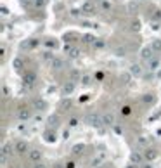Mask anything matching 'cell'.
<instances>
[{"label": "cell", "instance_id": "30", "mask_svg": "<svg viewBox=\"0 0 161 168\" xmlns=\"http://www.w3.org/2000/svg\"><path fill=\"white\" fill-rule=\"evenodd\" d=\"M94 47H95V49H104V47H106V42H102V40H95V42H94Z\"/></svg>", "mask_w": 161, "mask_h": 168}, {"label": "cell", "instance_id": "51", "mask_svg": "<svg viewBox=\"0 0 161 168\" xmlns=\"http://www.w3.org/2000/svg\"><path fill=\"white\" fill-rule=\"evenodd\" d=\"M137 167H139V165H133V163H130V165H127L125 168H137Z\"/></svg>", "mask_w": 161, "mask_h": 168}, {"label": "cell", "instance_id": "34", "mask_svg": "<svg viewBox=\"0 0 161 168\" xmlns=\"http://www.w3.org/2000/svg\"><path fill=\"white\" fill-rule=\"evenodd\" d=\"M81 12H83V10H80V9H73L71 10V16H73V18H80Z\"/></svg>", "mask_w": 161, "mask_h": 168}, {"label": "cell", "instance_id": "42", "mask_svg": "<svg viewBox=\"0 0 161 168\" xmlns=\"http://www.w3.org/2000/svg\"><path fill=\"white\" fill-rule=\"evenodd\" d=\"M130 75H132V73H123V75H121L123 81H128V80H130Z\"/></svg>", "mask_w": 161, "mask_h": 168}, {"label": "cell", "instance_id": "27", "mask_svg": "<svg viewBox=\"0 0 161 168\" xmlns=\"http://www.w3.org/2000/svg\"><path fill=\"white\" fill-rule=\"evenodd\" d=\"M71 106H73V101H71V99H64L62 102H61V108L64 109V111H68Z\"/></svg>", "mask_w": 161, "mask_h": 168}, {"label": "cell", "instance_id": "14", "mask_svg": "<svg viewBox=\"0 0 161 168\" xmlns=\"http://www.w3.org/2000/svg\"><path fill=\"white\" fill-rule=\"evenodd\" d=\"M160 66H161V61L158 59V57H152V59L147 61V69H149V71H156Z\"/></svg>", "mask_w": 161, "mask_h": 168}, {"label": "cell", "instance_id": "35", "mask_svg": "<svg viewBox=\"0 0 161 168\" xmlns=\"http://www.w3.org/2000/svg\"><path fill=\"white\" fill-rule=\"evenodd\" d=\"M132 30L139 31V30H141V23H139V21H133V23H132Z\"/></svg>", "mask_w": 161, "mask_h": 168}, {"label": "cell", "instance_id": "33", "mask_svg": "<svg viewBox=\"0 0 161 168\" xmlns=\"http://www.w3.org/2000/svg\"><path fill=\"white\" fill-rule=\"evenodd\" d=\"M137 9H139V5H137V2H130V4H128V10H130V12H135Z\"/></svg>", "mask_w": 161, "mask_h": 168}, {"label": "cell", "instance_id": "12", "mask_svg": "<svg viewBox=\"0 0 161 168\" xmlns=\"http://www.w3.org/2000/svg\"><path fill=\"white\" fill-rule=\"evenodd\" d=\"M38 40L37 38H31V40H26V42H23L21 43V49H35V47H38Z\"/></svg>", "mask_w": 161, "mask_h": 168}, {"label": "cell", "instance_id": "55", "mask_svg": "<svg viewBox=\"0 0 161 168\" xmlns=\"http://www.w3.org/2000/svg\"><path fill=\"white\" fill-rule=\"evenodd\" d=\"M14 168H19V167H14Z\"/></svg>", "mask_w": 161, "mask_h": 168}, {"label": "cell", "instance_id": "45", "mask_svg": "<svg viewBox=\"0 0 161 168\" xmlns=\"http://www.w3.org/2000/svg\"><path fill=\"white\" fill-rule=\"evenodd\" d=\"M75 167H76L75 161H68V163H66V168H75Z\"/></svg>", "mask_w": 161, "mask_h": 168}, {"label": "cell", "instance_id": "31", "mask_svg": "<svg viewBox=\"0 0 161 168\" xmlns=\"http://www.w3.org/2000/svg\"><path fill=\"white\" fill-rule=\"evenodd\" d=\"M95 40H97V38H94L92 35H85V37H83V42H85V43H92V45H94V42H95Z\"/></svg>", "mask_w": 161, "mask_h": 168}, {"label": "cell", "instance_id": "13", "mask_svg": "<svg viewBox=\"0 0 161 168\" xmlns=\"http://www.w3.org/2000/svg\"><path fill=\"white\" fill-rule=\"evenodd\" d=\"M49 66H50L52 69H56V71H57V69H62V68H64V61L59 59V57H54V59L49 62Z\"/></svg>", "mask_w": 161, "mask_h": 168}, {"label": "cell", "instance_id": "46", "mask_svg": "<svg viewBox=\"0 0 161 168\" xmlns=\"http://www.w3.org/2000/svg\"><path fill=\"white\" fill-rule=\"evenodd\" d=\"M109 7H111V5H109V2H106V0H104V2H102V9H104V10H108Z\"/></svg>", "mask_w": 161, "mask_h": 168}, {"label": "cell", "instance_id": "41", "mask_svg": "<svg viewBox=\"0 0 161 168\" xmlns=\"http://www.w3.org/2000/svg\"><path fill=\"white\" fill-rule=\"evenodd\" d=\"M78 125V118H71L70 120V127H76Z\"/></svg>", "mask_w": 161, "mask_h": 168}, {"label": "cell", "instance_id": "38", "mask_svg": "<svg viewBox=\"0 0 161 168\" xmlns=\"http://www.w3.org/2000/svg\"><path fill=\"white\" fill-rule=\"evenodd\" d=\"M152 19H154V21H160L161 19V10H156V12L152 14Z\"/></svg>", "mask_w": 161, "mask_h": 168}, {"label": "cell", "instance_id": "36", "mask_svg": "<svg viewBox=\"0 0 161 168\" xmlns=\"http://www.w3.org/2000/svg\"><path fill=\"white\" fill-rule=\"evenodd\" d=\"M45 45H47V47H50V49H54V47L57 45V42H56V40H47V42H45Z\"/></svg>", "mask_w": 161, "mask_h": 168}, {"label": "cell", "instance_id": "7", "mask_svg": "<svg viewBox=\"0 0 161 168\" xmlns=\"http://www.w3.org/2000/svg\"><path fill=\"white\" fill-rule=\"evenodd\" d=\"M14 151H16L18 154L28 153V142H26V140H18V142L14 144Z\"/></svg>", "mask_w": 161, "mask_h": 168}, {"label": "cell", "instance_id": "53", "mask_svg": "<svg viewBox=\"0 0 161 168\" xmlns=\"http://www.w3.org/2000/svg\"><path fill=\"white\" fill-rule=\"evenodd\" d=\"M97 2H104V0H97Z\"/></svg>", "mask_w": 161, "mask_h": 168}, {"label": "cell", "instance_id": "10", "mask_svg": "<svg viewBox=\"0 0 161 168\" xmlns=\"http://www.w3.org/2000/svg\"><path fill=\"white\" fill-rule=\"evenodd\" d=\"M42 158H43V154H42L40 149H31L30 151V161L38 163V161H42Z\"/></svg>", "mask_w": 161, "mask_h": 168}, {"label": "cell", "instance_id": "56", "mask_svg": "<svg viewBox=\"0 0 161 168\" xmlns=\"http://www.w3.org/2000/svg\"><path fill=\"white\" fill-rule=\"evenodd\" d=\"M95 168H99V167H95Z\"/></svg>", "mask_w": 161, "mask_h": 168}, {"label": "cell", "instance_id": "3", "mask_svg": "<svg viewBox=\"0 0 161 168\" xmlns=\"http://www.w3.org/2000/svg\"><path fill=\"white\" fill-rule=\"evenodd\" d=\"M35 81H37V75H35L33 71H26V73L23 75V83H24V85L33 87V85H35Z\"/></svg>", "mask_w": 161, "mask_h": 168}, {"label": "cell", "instance_id": "39", "mask_svg": "<svg viewBox=\"0 0 161 168\" xmlns=\"http://www.w3.org/2000/svg\"><path fill=\"white\" fill-rule=\"evenodd\" d=\"M33 4H35L37 7H43V5H45V0H33Z\"/></svg>", "mask_w": 161, "mask_h": 168}, {"label": "cell", "instance_id": "11", "mask_svg": "<svg viewBox=\"0 0 161 168\" xmlns=\"http://www.w3.org/2000/svg\"><path fill=\"white\" fill-rule=\"evenodd\" d=\"M18 118L21 120V121H26V120L31 118V111L28 108H19V111H18Z\"/></svg>", "mask_w": 161, "mask_h": 168}, {"label": "cell", "instance_id": "5", "mask_svg": "<svg viewBox=\"0 0 161 168\" xmlns=\"http://www.w3.org/2000/svg\"><path fill=\"white\" fill-rule=\"evenodd\" d=\"M144 159L146 158H144V154L141 151H132L130 153V163H133V165H141Z\"/></svg>", "mask_w": 161, "mask_h": 168}, {"label": "cell", "instance_id": "17", "mask_svg": "<svg viewBox=\"0 0 161 168\" xmlns=\"http://www.w3.org/2000/svg\"><path fill=\"white\" fill-rule=\"evenodd\" d=\"M130 73H132V76H141L142 75V66L141 64H137V62L132 64L130 66Z\"/></svg>", "mask_w": 161, "mask_h": 168}, {"label": "cell", "instance_id": "49", "mask_svg": "<svg viewBox=\"0 0 161 168\" xmlns=\"http://www.w3.org/2000/svg\"><path fill=\"white\" fill-rule=\"evenodd\" d=\"M123 114H130V108H128V106L123 108Z\"/></svg>", "mask_w": 161, "mask_h": 168}, {"label": "cell", "instance_id": "40", "mask_svg": "<svg viewBox=\"0 0 161 168\" xmlns=\"http://www.w3.org/2000/svg\"><path fill=\"white\" fill-rule=\"evenodd\" d=\"M33 168H49V167H47L43 161H38V163H35V167H33Z\"/></svg>", "mask_w": 161, "mask_h": 168}, {"label": "cell", "instance_id": "26", "mask_svg": "<svg viewBox=\"0 0 161 168\" xmlns=\"http://www.w3.org/2000/svg\"><path fill=\"white\" fill-rule=\"evenodd\" d=\"M149 140H151L149 137L141 135V137H137V144H139V146H147V144H149Z\"/></svg>", "mask_w": 161, "mask_h": 168}, {"label": "cell", "instance_id": "28", "mask_svg": "<svg viewBox=\"0 0 161 168\" xmlns=\"http://www.w3.org/2000/svg\"><path fill=\"white\" fill-rule=\"evenodd\" d=\"M114 54H116L118 57H125V56H127V49H125V47H118V49L114 50Z\"/></svg>", "mask_w": 161, "mask_h": 168}, {"label": "cell", "instance_id": "25", "mask_svg": "<svg viewBox=\"0 0 161 168\" xmlns=\"http://www.w3.org/2000/svg\"><path fill=\"white\" fill-rule=\"evenodd\" d=\"M2 154H5V156H12V154H14L12 146H10V144H5V146L2 147Z\"/></svg>", "mask_w": 161, "mask_h": 168}, {"label": "cell", "instance_id": "1", "mask_svg": "<svg viewBox=\"0 0 161 168\" xmlns=\"http://www.w3.org/2000/svg\"><path fill=\"white\" fill-rule=\"evenodd\" d=\"M87 125H90V127H101L102 125V114H99V113H90V114L87 116Z\"/></svg>", "mask_w": 161, "mask_h": 168}, {"label": "cell", "instance_id": "9", "mask_svg": "<svg viewBox=\"0 0 161 168\" xmlns=\"http://www.w3.org/2000/svg\"><path fill=\"white\" fill-rule=\"evenodd\" d=\"M76 89V85H75V81L71 80V81H66L64 83V87H62V95H71L73 92Z\"/></svg>", "mask_w": 161, "mask_h": 168}, {"label": "cell", "instance_id": "24", "mask_svg": "<svg viewBox=\"0 0 161 168\" xmlns=\"http://www.w3.org/2000/svg\"><path fill=\"white\" fill-rule=\"evenodd\" d=\"M151 47H152V50H154V52H161V38L152 40Z\"/></svg>", "mask_w": 161, "mask_h": 168}, {"label": "cell", "instance_id": "22", "mask_svg": "<svg viewBox=\"0 0 161 168\" xmlns=\"http://www.w3.org/2000/svg\"><path fill=\"white\" fill-rule=\"evenodd\" d=\"M83 149H85V144H76V146L73 147V151H71V153H73V156H78V154H81V153H83Z\"/></svg>", "mask_w": 161, "mask_h": 168}, {"label": "cell", "instance_id": "29", "mask_svg": "<svg viewBox=\"0 0 161 168\" xmlns=\"http://www.w3.org/2000/svg\"><path fill=\"white\" fill-rule=\"evenodd\" d=\"M71 80L73 81H78L80 80V71L78 69H71Z\"/></svg>", "mask_w": 161, "mask_h": 168}, {"label": "cell", "instance_id": "8", "mask_svg": "<svg viewBox=\"0 0 161 168\" xmlns=\"http://www.w3.org/2000/svg\"><path fill=\"white\" fill-rule=\"evenodd\" d=\"M141 57L146 61V62H147L149 59H152V57H154V50H152L151 45H149V47H144V49L141 50Z\"/></svg>", "mask_w": 161, "mask_h": 168}, {"label": "cell", "instance_id": "23", "mask_svg": "<svg viewBox=\"0 0 161 168\" xmlns=\"http://www.w3.org/2000/svg\"><path fill=\"white\" fill-rule=\"evenodd\" d=\"M102 159H104V154H99V156H95V158L92 159V168H95V167H101V163H102Z\"/></svg>", "mask_w": 161, "mask_h": 168}, {"label": "cell", "instance_id": "43", "mask_svg": "<svg viewBox=\"0 0 161 168\" xmlns=\"http://www.w3.org/2000/svg\"><path fill=\"white\" fill-rule=\"evenodd\" d=\"M114 132H116L118 135H121V134H123V128H121V127H118V125H114Z\"/></svg>", "mask_w": 161, "mask_h": 168}, {"label": "cell", "instance_id": "2", "mask_svg": "<svg viewBox=\"0 0 161 168\" xmlns=\"http://www.w3.org/2000/svg\"><path fill=\"white\" fill-rule=\"evenodd\" d=\"M158 156H160V153H158V149L156 147H146V151H144V158H146L147 163H149V161H154V159H158Z\"/></svg>", "mask_w": 161, "mask_h": 168}, {"label": "cell", "instance_id": "15", "mask_svg": "<svg viewBox=\"0 0 161 168\" xmlns=\"http://www.w3.org/2000/svg\"><path fill=\"white\" fill-rule=\"evenodd\" d=\"M43 140H45V142H50V144L56 142V132H54V128H49L43 134Z\"/></svg>", "mask_w": 161, "mask_h": 168}, {"label": "cell", "instance_id": "20", "mask_svg": "<svg viewBox=\"0 0 161 168\" xmlns=\"http://www.w3.org/2000/svg\"><path fill=\"white\" fill-rule=\"evenodd\" d=\"M154 95H152V94H146V95H142V102H144V104H149V106H151V104H154Z\"/></svg>", "mask_w": 161, "mask_h": 168}, {"label": "cell", "instance_id": "18", "mask_svg": "<svg viewBox=\"0 0 161 168\" xmlns=\"http://www.w3.org/2000/svg\"><path fill=\"white\" fill-rule=\"evenodd\" d=\"M59 127V116L57 114H52L49 118V128H57Z\"/></svg>", "mask_w": 161, "mask_h": 168}, {"label": "cell", "instance_id": "50", "mask_svg": "<svg viewBox=\"0 0 161 168\" xmlns=\"http://www.w3.org/2000/svg\"><path fill=\"white\" fill-rule=\"evenodd\" d=\"M158 28H160V24H158V21H154L152 23V30H158Z\"/></svg>", "mask_w": 161, "mask_h": 168}, {"label": "cell", "instance_id": "48", "mask_svg": "<svg viewBox=\"0 0 161 168\" xmlns=\"http://www.w3.org/2000/svg\"><path fill=\"white\" fill-rule=\"evenodd\" d=\"M62 139H64V140H66V139H70V132H68V130H64V132H62Z\"/></svg>", "mask_w": 161, "mask_h": 168}, {"label": "cell", "instance_id": "19", "mask_svg": "<svg viewBox=\"0 0 161 168\" xmlns=\"http://www.w3.org/2000/svg\"><path fill=\"white\" fill-rule=\"evenodd\" d=\"M33 104H35V108L38 109V111H43V109H47V102L43 99H35L33 101Z\"/></svg>", "mask_w": 161, "mask_h": 168}, {"label": "cell", "instance_id": "47", "mask_svg": "<svg viewBox=\"0 0 161 168\" xmlns=\"http://www.w3.org/2000/svg\"><path fill=\"white\" fill-rule=\"evenodd\" d=\"M21 4H23L24 7H30V5H31V0H21Z\"/></svg>", "mask_w": 161, "mask_h": 168}, {"label": "cell", "instance_id": "52", "mask_svg": "<svg viewBox=\"0 0 161 168\" xmlns=\"http://www.w3.org/2000/svg\"><path fill=\"white\" fill-rule=\"evenodd\" d=\"M142 168H152V167H151V165H144Z\"/></svg>", "mask_w": 161, "mask_h": 168}, {"label": "cell", "instance_id": "16", "mask_svg": "<svg viewBox=\"0 0 161 168\" xmlns=\"http://www.w3.org/2000/svg\"><path fill=\"white\" fill-rule=\"evenodd\" d=\"M64 50H66V52L70 54V57H73V59L80 56V49H78V47H73V45H66V47H64Z\"/></svg>", "mask_w": 161, "mask_h": 168}, {"label": "cell", "instance_id": "32", "mask_svg": "<svg viewBox=\"0 0 161 168\" xmlns=\"http://www.w3.org/2000/svg\"><path fill=\"white\" fill-rule=\"evenodd\" d=\"M42 57L47 61V62H50V61L54 59V54H52V52H43V56H42Z\"/></svg>", "mask_w": 161, "mask_h": 168}, {"label": "cell", "instance_id": "37", "mask_svg": "<svg viewBox=\"0 0 161 168\" xmlns=\"http://www.w3.org/2000/svg\"><path fill=\"white\" fill-rule=\"evenodd\" d=\"M90 76H89V75H85V76H83V78H81V83H83V85H89V83H90Z\"/></svg>", "mask_w": 161, "mask_h": 168}, {"label": "cell", "instance_id": "6", "mask_svg": "<svg viewBox=\"0 0 161 168\" xmlns=\"http://www.w3.org/2000/svg\"><path fill=\"white\" fill-rule=\"evenodd\" d=\"M114 121H116V118H114L113 113H104L102 114V125L104 127H114Z\"/></svg>", "mask_w": 161, "mask_h": 168}, {"label": "cell", "instance_id": "54", "mask_svg": "<svg viewBox=\"0 0 161 168\" xmlns=\"http://www.w3.org/2000/svg\"><path fill=\"white\" fill-rule=\"evenodd\" d=\"M137 2H144V0H137Z\"/></svg>", "mask_w": 161, "mask_h": 168}, {"label": "cell", "instance_id": "4", "mask_svg": "<svg viewBox=\"0 0 161 168\" xmlns=\"http://www.w3.org/2000/svg\"><path fill=\"white\" fill-rule=\"evenodd\" d=\"M81 10H83V14H87V16H94V14H97V9H95V4H94L92 0L85 2V4H83V7H81Z\"/></svg>", "mask_w": 161, "mask_h": 168}, {"label": "cell", "instance_id": "44", "mask_svg": "<svg viewBox=\"0 0 161 168\" xmlns=\"http://www.w3.org/2000/svg\"><path fill=\"white\" fill-rule=\"evenodd\" d=\"M50 168H66V165H62V163H54Z\"/></svg>", "mask_w": 161, "mask_h": 168}, {"label": "cell", "instance_id": "21", "mask_svg": "<svg viewBox=\"0 0 161 168\" xmlns=\"http://www.w3.org/2000/svg\"><path fill=\"white\" fill-rule=\"evenodd\" d=\"M12 66H14V69H18V71H19V69L24 66V61H23V57H16V59L12 61Z\"/></svg>", "mask_w": 161, "mask_h": 168}, {"label": "cell", "instance_id": "57", "mask_svg": "<svg viewBox=\"0 0 161 168\" xmlns=\"http://www.w3.org/2000/svg\"><path fill=\"white\" fill-rule=\"evenodd\" d=\"M109 168H111V167H109Z\"/></svg>", "mask_w": 161, "mask_h": 168}]
</instances>
